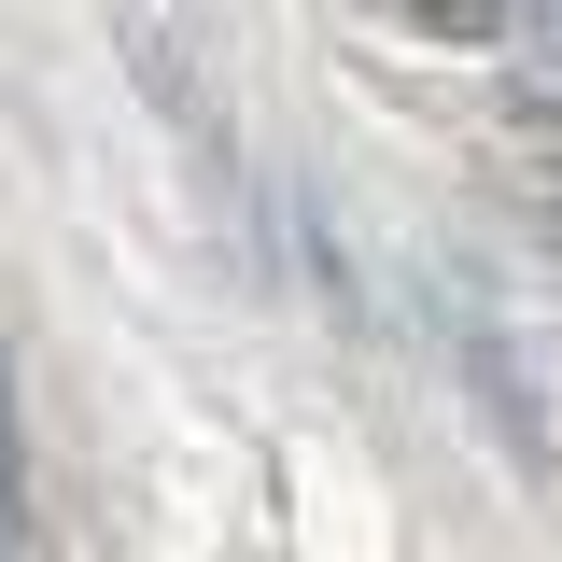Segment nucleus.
Returning <instances> with one entry per match:
<instances>
[{
  "label": "nucleus",
  "mask_w": 562,
  "mask_h": 562,
  "mask_svg": "<svg viewBox=\"0 0 562 562\" xmlns=\"http://www.w3.org/2000/svg\"><path fill=\"white\" fill-rule=\"evenodd\" d=\"M14 520H29V464H14V366H0V549H14Z\"/></svg>",
  "instance_id": "f257e3e1"
}]
</instances>
